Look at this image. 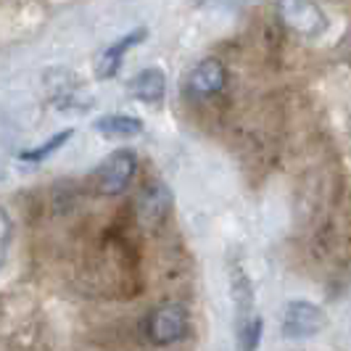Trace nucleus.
I'll return each instance as SVG.
<instances>
[{
  "mask_svg": "<svg viewBox=\"0 0 351 351\" xmlns=\"http://www.w3.org/2000/svg\"><path fill=\"white\" fill-rule=\"evenodd\" d=\"M145 333L156 346H172L188 333V312L180 304L156 306L145 319Z\"/></svg>",
  "mask_w": 351,
  "mask_h": 351,
  "instance_id": "nucleus-1",
  "label": "nucleus"
},
{
  "mask_svg": "<svg viewBox=\"0 0 351 351\" xmlns=\"http://www.w3.org/2000/svg\"><path fill=\"white\" fill-rule=\"evenodd\" d=\"M278 8L285 27L301 37H317L328 29V19L315 0H278Z\"/></svg>",
  "mask_w": 351,
  "mask_h": 351,
  "instance_id": "nucleus-2",
  "label": "nucleus"
},
{
  "mask_svg": "<svg viewBox=\"0 0 351 351\" xmlns=\"http://www.w3.org/2000/svg\"><path fill=\"white\" fill-rule=\"evenodd\" d=\"M138 169V158L132 151H117L106 158L98 167L95 180H98V191L104 195H119L127 191V185L132 182Z\"/></svg>",
  "mask_w": 351,
  "mask_h": 351,
  "instance_id": "nucleus-3",
  "label": "nucleus"
},
{
  "mask_svg": "<svg viewBox=\"0 0 351 351\" xmlns=\"http://www.w3.org/2000/svg\"><path fill=\"white\" fill-rule=\"evenodd\" d=\"M322 328H325V312L317 304H309V301L285 304V312H282V335L285 338L301 341V338L317 335Z\"/></svg>",
  "mask_w": 351,
  "mask_h": 351,
  "instance_id": "nucleus-4",
  "label": "nucleus"
},
{
  "mask_svg": "<svg viewBox=\"0 0 351 351\" xmlns=\"http://www.w3.org/2000/svg\"><path fill=\"white\" fill-rule=\"evenodd\" d=\"M225 88V66L219 58H204L188 77V90L195 98H211Z\"/></svg>",
  "mask_w": 351,
  "mask_h": 351,
  "instance_id": "nucleus-5",
  "label": "nucleus"
},
{
  "mask_svg": "<svg viewBox=\"0 0 351 351\" xmlns=\"http://www.w3.org/2000/svg\"><path fill=\"white\" fill-rule=\"evenodd\" d=\"M169 209H172V193L161 182L145 188L141 193V198H138V219H141L145 228L158 225L169 214Z\"/></svg>",
  "mask_w": 351,
  "mask_h": 351,
  "instance_id": "nucleus-6",
  "label": "nucleus"
},
{
  "mask_svg": "<svg viewBox=\"0 0 351 351\" xmlns=\"http://www.w3.org/2000/svg\"><path fill=\"white\" fill-rule=\"evenodd\" d=\"M143 37H145V29H135V32L124 35L122 40L111 43L104 53H98V58H95V77H98V80H111V77H117V71H119V66H122V61H124V53L132 51Z\"/></svg>",
  "mask_w": 351,
  "mask_h": 351,
  "instance_id": "nucleus-7",
  "label": "nucleus"
},
{
  "mask_svg": "<svg viewBox=\"0 0 351 351\" xmlns=\"http://www.w3.org/2000/svg\"><path fill=\"white\" fill-rule=\"evenodd\" d=\"M127 90L135 101L158 104V101H164V93H167V77L161 69H143L141 74H135L130 80Z\"/></svg>",
  "mask_w": 351,
  "mask_h": 351,
  "instance_id": "nucleus-8",
  "label": "nucleus"
},
{
  "mask_svg": "<svg viewBox=\"0 0 351 351\" xmlns=\"http://www.w3.org/2000/svg\"><path fill=\"white\" fill-rule=\"evenodd\" d=\"M230 293H232V301H235L238 322L254 317V304L256 301H254V288H251L246 269H241V267H232L230 269Z\"/></svg>",
  "mask_w": 351,
  "mask_h": 351,
  "instance_id": "nucleus-9",
  "label": "nucleus"
},
{
  "mask_svg": "<svg viewBox=\"0 0 351 351\" xmlns=\"http://www.w3.org/2000/svg\"><path fill=\"white\" fill-rule=\"evenodd\" d=\"M93 127H95V132H101L106 138H135V135L143 132L141 119L127 117V114H108V117H101Z\"/></svg>",
  "mask_w": 351,
  "mask_h": 351,
  "instance_id": "nucleus-10",
  "label": "nucleus"
},
{
  "mask_svg": "<svg viewBox=\"0 0 351 351\" xmlns=\"http://www.w3.org/2000/svg\"><path fill=\"white\" fill-rule=\"evenodd\" d=\"M259 338H262V319L256 315L238 322V343L243 351H256Z\"/></svg>",
  "mask_w": 351,
  "mask_h": 351,
  "instance_id": "nucleus-11",
  "label": "nucleus"
},
{
  "mask_svg": "<svg viewBox=\"0 0 351 351\" xmlns=\"http://www.w3.org/2000/svg\"><path fill=\"white\" fill-rule=\"evenodd\" d=\"M69 138H71V130H61L58 135H53L51 141H45L43 145L29 148V151H21V161H43V158H48L51 154H56Z\"/></svg>",
  "mask_w": 351,
  "mask_h": 351,
  "instance_id": "nucleus-12",
  "label": "nucleus"
},
{
  "mask_svg": "<svg viewBox=\"0 0 351 351\" xmlns=\"http://www.w3.org/2000/svg\"><path fill=\"white\" fill-rule=\"evenodd\" d=\"M5 246H8V219L0 214V262L5 256Z\"/></svg>",
  "mask_w": 351,
  "mask_h": 351,
  "instance_id": "nucleus-13",
  "label": "nucleus"
}]
</instances>
